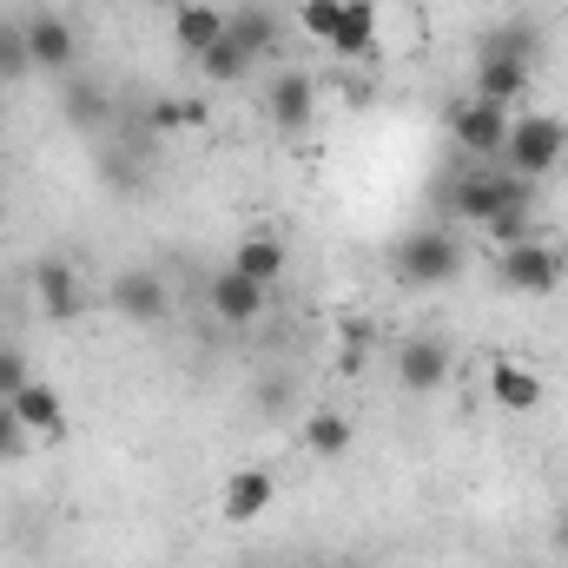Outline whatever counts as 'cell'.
<instances>
[{
    "instance_id": "52a82bcc",
    "label": "cell",
    "mask_w": 568,
    "mask_h": 568,
    "mask_svg": "<svg viewBox=\"0 0 568 568\" xmlns=\"http://www.w3.org/2000/svg\"><path fill=\"white\" fill-rule=\"evenodd\" d=\"M27 60L40 67V73H67L73 60H80V40H73V20H60V13H33L27 27Z\"/></svg>"
},
{
    "instance_id": "8fae6325",
    "label": "cell",
    "mask_w": 568,
    "mask_h": 568,
    "mask_svg": "<svg viewBox=\"0 0 568 568\" xmlns=\"http://www.w3.org/2000/svg\"><path fill=\"white\" fill-rule=\"evenodd\" d=\"M337 60H364L371 47H377V0H344L337 7V27H331V40H324Z\"/></svg>"
},
{
    "instance_id": "d4e9b609",
    "label": "cell",
    "mask_w": 568,
    "mask_h": 568,
    "mask_svg": "<svg viewBox=\"0 0 568 568\" xmlns=\"http://www.w3.org/2000/svg\"><path fill=\"white\" fill-rule=\"evenodd\" d=\"M33 384V371H27V357L13 351V344H0V404H13L20 390Z\"/></svg>"
},
{
    "instance_id": "5bb4252c",
    "label": "cell",
    "mask_w": 568,
    "mask_h": 568,
    "mask_svg": "<svg viewBox=\"0 0 568 568\" xmlns=\"http://www.w3.org/2000/svg\"><path fill=\"white\" fill-rule=\"evenodd\" d=\"M205 297H212V311H219V317H225V324H252V317H258V311H265V284L239 278V272H232V265H225V272H219V278H212V291H205Z\"/></svg>"
},
{
    "instance_id": "d6986e66",
    "label": "cell",
    "mask_w": 568,
    "mask_h": 568,
    "mask_svg": "<svg viewBox=\"0 0 568 568\" xmlns=\"http://www.w3.org/2000/svg\"><path fill=\"white\" fill-rule=\"evenodd\" d=\"M13 417L33 429V436H60V429H67V417H60V397H53L47 384H27V390L13 397Z\"/></svg>"
},
{
    "instance_id": "9c48e42d",
    "label": "cell",
    "mask_w": 568,
    "mask_h": 568,
    "mask_svg": "<svg viewBox=\"0 0 568 568\" xmlns=\"http://www.w3.org/2000/svg\"><path fill=\"white\" fill-rule=\"evenodd\" d=\"M443 377H449V344H443V337H410V344L397 351V384H404L410 397L443 390Z\"/></svg>"
},
{
    "instance_id": "603a6c76",
    "label": "cell",
    "mask_w": 568,
    "mask_h": 568,
    "mask_svg": "<svg viewBox=\"0 0 568 568\" xmlns=\"http://www.w3.org/2000/svg\"><path fill=\"white\" fill-rule=\"evenodd\" d=\"M67 120H73L80 133H100V126H106V93L87 87V80H73V87H67Z\"/></svg>"
},
{
    "instance_id": "7a4b0ae2",
    "label": "cell",
    "mask_w": 568,
    "mask_h": 568,
    "mask_svg": "<svg viewBox=\"0 0 568 568\" xmlns=\"http://www.w3.org/2000/svg\"><path fill=\"white\" fill-rule=\"evenodd\" d=\"M509 205H536V179H516V172L483 165V172H463L449 185V219H463V225H489Z\"/></svg>"
},
{
    "instance_id": "6da1fadb",
    "label": "cell",
    "mask_w": 568,
    "mask_h": 568,
    "mask_svg": "<svg viewBox=\"0 0 568 568\" xmlns=\"http://www.w3.org/2000/svg\"><path fill=\"white\" fill-rule=\"evenodd\" d=\"M272 47H278V13L272 7H239V13H225V33L199 53V67H205V80H245Z\"/></svg>"
},
{
    "instance_id": "4316f807",
    "label": "cell",
    "mask_w": 568,
    "mask_h": 568,
    "mask_svg": "<svg viewBox=\"0 0 568 568\" xmlns=\"http://www.w3.org/2000/svg\"><path fill=\"white\" fill-rule=\"evenodd\" d=\"M33 60H27V33L20 27H0V80H20Z\"/></svg>"
},
{
    "instance_id": "e0dca14e",
    "label": "cell",
    "mask_w": 568,
    "mask_h": 568,
    "mask_svg": "<svg viewBox=\"0 0 568 568\" xmlns=\"http://www.w3.org/2000/svg\"><path fill=\"white\" fill-rule=\"evenodd\" d=\"M33 284H40V311H47V317H73V311H80V278H73V265L47 258V265L33 272Z\"/></svg>"
},
{
    "instance_id": "7c38bea8",
    "label": "cell",
    "mask_w": 568,
    "mask_h": 568,
    "mask_svg": "<svg viewBox=\"0 0 568 568\" xmlns=\"http://www.w3.org/2000/svg\"><path fill=\"white\" fill-rule=\"evenodd\" d=\"M272 120H278L284 133H304L311 126V113H317V87H311V73H297V67H284L278 80H272Z\"/></svg>"
},
{
    "instance_id": "cb8c5ba5",
    "label": "cell",
    "mask_w": 568,
    "mask_h": 568,
    "mask_svg": "<svg viewBox=\"0 0 568 568\" xmlns=\"http://www.w3.org/2000/svg\"><path fill=\"white\" fill-rule=\"evenodd\" d=\"M145 126L152 133H185V126H205V106L199 100H152L145 106Z\"/></svg>"
},
{
    "instance_id": "30bf717a",
    "label": "cell",
    "mask_w": 568,
    "mask_h": 568,
    "mask_svg": "<svg viewBox=\"0 0 568 568\" xmlns=\"http://www.w3.org/2000/svg\"><path fill=\"white\" fill-rule=\"evenodd\" d=\"M106 297H113V311H120V317H133V324H159V317L172 311V291H165L159 272H120Z\"/></svg>"
},
{
    "instance_id": "7402d4cb",
    "label": "cell",
    "mask_w": 568,
    "mask_h": 568,
    "mask_svg": "<svg viewBox=\"0 0 568 568\" xmlns=\"http://www.w3.org/2000/svg\"><path fill=\"white\" fill-rule=\"evenodd\" d=\"M304 449H311V456H324V463H331V456H344V449H351V424H344L337 410H317V417L304 424Z\"/></svg>"
},
{
    "instance_id": "9a60e30c",
    "label": "cell",
    "mask_w": 568,
    "mask_h": 568,
    "mask_svg": "<svg viewBox=\"0 0 568 568\" xmlns=\"http://www.w3.org/2000/svg\"><path fill=\"white\" fill-rule=\"evenodd\" d=\"M219 33H225V13H219V7H205V0H185V7H179V20H172V40H179V53H192V60H199Z\"/></svg>"
},
{
    "instance_id": "8992f818",
    "label": "cell",
    "mask_w": 568,
    "mask_h": 568,
    "mask_svg": "<svg viewBox=\"0 0 568 568\" xmlns=\"http://www.w3.org/2000/svg\"><path fill=\"white\" fill-rule=\"evenodd\" d=\"M449 133L456 145L469 152V159H503V140H509V106L503 100H463L456 113H449Z\"/></svg>"
},
{
    "instance_id": "f1b7e54d",
    "label": "cell",
    "mask_w": 568,
    "mask_h": 568,
    "mask_svg": "<svg viewBox=\"0 0 568 568\" xmlns=\"http://www.w3.org/2000/svg\"><path fill=\"white\" fill-rule=\"evenodd\" d=\"M265 410H272V417L291 410V384H265Z\"/></svg>"
},
{
    "instance_id": "4fadbf2b",
    "label": "cell",
    "mask_w": 568,
    "mask_h": 568,
    "mask_svg": "<svg viewBox=\"0 0 568 568\" xmlns=\"http://www.w3.org/2000/svg\"><path fill=\"white\" fill-rule=\"evenodd\" d=\"M489 397H496L503 410H536V404L549 397V384H542L529 364H509V357H496V364H489Z\"/></svg>"
},
{
    "instance_id": "ba28073f",
    "label": "cell",
    "mask_w": 568,
    "mask_h": 568,
    "mask_svg": "<svg viewBox=\"0 0 568 568\" xmlns=\"http://www.w3.org/2000/svg\"><path fill=\"white\" fill-rule=\"evenodd\" d=\"M272 496H278V476L272 469H232L225 489H219V516L225 523H258L272 509Z\"/></svg>"
},
{
    "instance_id": "83f0119b",
    "label": "cell",
    "mask_w": 568,
    "mask_h": 568,
    "mask_svg": "<svg viewBox=\"0 0 568 568\" xmlns=\"http://www.w3.org/2000/svg\"><path fill=\"white\" fill-rule=\"evenodd\" d=\"M27 436H33V429L13 417V404H0V463H20V456H27Z\"/></svg>"
},
{
    "instance_id": "44dd1931",
    "label": "cell",
    "mask_w": 568,
    "mask_h": 568,
    "mask_svg": "<svg viewBox=\"0 0 568 568\" xmlns=\"http://www.w3.org/2000/svg\"><path fill=\"white\" fill-rule=\"evenodd\" d=\"M529 212H536V205H509V212H496V219L483 225V232H489V245H496V252H509V245H529V239H542V225H536Z\"/></svg>"
},
{
    "instance_id": "5b68a950",
    "label": "cell",
    "mask_w": 568,
    "mask_h": 568,
    "mask_svg": "<svg viewBox=\"0 0 568 568\" xmlns=\"http://www.w3.org/2000/svg\"><path fill=\"white\" fill-rule=\"evenodd\" d=\"M562 278H568V258L549 245V239L509 245V252L496 258V284H503V291H516V297H549Z\"/></svg>"
},
{
    "instance_id": "2e32d148",
    "label": "cell",
    "mask_w": 568,
    "mask_h": 568,
    "mask_svg": "<svg viewBox=\"0 0 568 568\" xmlns=\"http://www.w3.org/2000/svg\"><path fill=\"white\" fill-rule=\"evenodd\" d=\"M232 272L272 291V284L284 278V239H265V232H258V239H245V245L232 252Z\"/></svg>"
},
{
    "instance_id": "ffe728a7",
    "label": "cell",
    "mask_w": 568,
    "mask_h": 568,
    "mask_svg": "<svg viewBox=\"0 0 568 568\" xmlns=\"http://www.w3.org/2000/svg\"><path fill=\"white\" fill-rule=\"evenodd\" d=\"M529 87V67H516V60H476V100H516Z\"/></svg>"
},
{
    "instance_id": "484cf974",
    "label": "cell",
    "mask_w": 568,
    "mask_h": 568,
    "mask_svg": "<svg viewBox=\"0 0 568 568\" xmlns=\"http://www.w3.org/2000/svg\"><path fill=\"white\" fill-rule=\"evenodd\" d=\"M337 7H344V0H304V7H297V27H304L311 40H331V27H337Z\"/></svg>"
},
{
    "instance_id": "f546056e",
    "label": "cell",
    "mask_w": 568,
    "mask_h": 568,
    "mask_svg": "<svg viewBox=\"0 0 568 568\" xmlns=\"http://www.w3.org/2000/svg\"><path fill=\"white\" fill-rule=\"evenodd\" d=\"M556 556H562V562H568V516H562V523H556Z\"/></svg>"
},
{
    "instance_id": "3957f363",
    "label": "cell",
    "mask_w": 568,
    "mask_h": 568,
    "mask_svg": "<svg viewBox=\"0 0 568 568\" xmlns=\"http://www.w3.org/2000/svg\"><path fill=\"white\" fill-rule=\"evenodd\" d=\"M562 145H568V126H562V120H549V113H529V120H509L503 165H509L516 179H549V172H556V159H562Z\"/></svg>"
},
{
    "instance_id": "277c9868",
    "label": "cell",
    "mask_w": 568,
    "mask_h": 568,
    "mask_svg": "<svg viewBox=\"0 0 568 568\" xmlns=\"http://www.w3.org/2000/svg\"><path fill=\"white\" fill-rule=\"evenodd\" d=\"M397 272L404 284H449L463 278V239L456 232H443V225H424V232H410L404 245H397Z\"/></svg>"
},
{
    "instance_id": "ac0fdd59",
    "label": "cell",
    "mask_w": 568,
    "mask_h": 568,
    "mask_svg": "<svg viewBox=\"0 0 568 568\" xmlns=\"http://www.w3.org/2000/svg\"><path fill=\"white\" fill-rule=\"evenodd\" d=\"M476 60H516V67H529V60H536V27H523V20L489 27L483 47H476Z\"/></svg>"
}]
</instances>
